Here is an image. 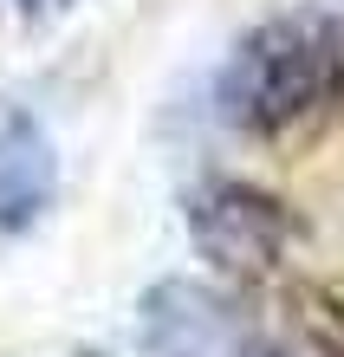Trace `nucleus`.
<instances>
[{
  "label": "nucleus",
  "instance_id": "nucleus-1",
  "mask_svg": "<svg viewBox=\"0 0 344 357\" xmlns=\"http://www.w3.org/2000/svg\"><path fill=\"white\" fill-rule=\"evenodd\" d=\"M344 85V39L325 13L260 20L221 66V111L253 137H286L312 123Z\"/></svg>",
  "mask_w": 344,
  "mask_h": 357
},
{
  "label": "nucleus",
  "instance_id": "nucleus-2",
  "mask_svg": "<svg viewBox=\"0 0 344 357\" xmlns=\"http://www.w3.org/2000/svg\"><path fill=\"white\" fill-rule=\"evenodd\" d=\"M182 221H188V241L195 254L214 260L234 280H267V273L286 266L292 254V208L273 195V188L247 182V176H208L202 188H188L182 202Z\"/></svg>",
  "mask_w": 344,
  "mask_h": 357
},
{
  "label": "nucleus",
  "instance_id": "nucleus-3",
  "mask_svg": "<svg viewBox=\"0 0 344 357\" xmlns=\"http://www.w3.org/2000/svg\"><path fill=\"white\" fill-rule=\"evenodd\" d=\"M137 325L149 357H241L260 338L241 319V305L202 280H156L137 305Z\"/></svg>",
  "mask_w": 344,
  "mask_h": 357
},
{
  "label": "nucleus",
  "instance_id": "nucleus-4",
  "mask_svg": "<svg viewBox=\"0 0 344 357\" xmlns=\"http://www.w3.org/2000/svg\"><path fill=\"white\" fill-rule=\"evenodd\" d=\"M59 202V143L27 104L0 111V234H33Z\"/></svg>",
  "mask_w": 344,
  "mask_h": 357
},
{
  "label": "nucleus",
  "instance_id": "nucleus-5",
  "mask_svg": "<svg viewBox=\"0 0 344 357\" xmlns=\"http://www.w3.org/2000/svg\"><path fill=\"white\" fill-rule=\"evenodd\" d=\"M20 13H59V7H72V0H13Z\"/></svg>",
  "mask_w": 344,
  "mask_h": 357
},
{
  "label": "nucleus",
  "instance_id": "nucleus-6",
  "mask_svg": "<svg viewBox=\"0 0 344 357\" xmlns=\"http://www.w3.org/2000/svg\"><path fill=\"white\" fill-rule=\"evenodd\" d=\"M241 357H286V351H279V344H267V338H253V344H247Z\"/></svg>",
  "mask_w": 344,
  "mask_h": 357
}]
</instances>
